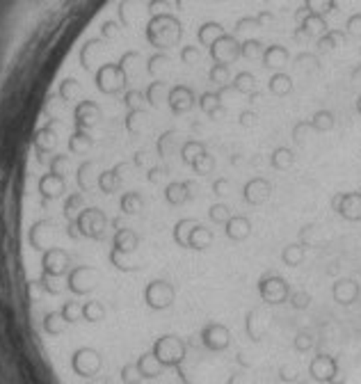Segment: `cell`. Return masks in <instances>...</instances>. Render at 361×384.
Returning <instances> with one entry per match:
<instances>
[{"label":"cell","instance_id":"2e32d148","mask_svg":"<svg viewBox=\"0 0 361 384\" xmlns=\"http://www.w3.org/2000/svg\"><path fill=\"white\" fill-rule=\"evenodd\" d=\"M270 165L279 172L290 169L292 165H295V151H292L290 147H277L270 156Z\"/></svg>","mask_w":361,"mask_h":384},{"label":"cell","instance_id":"484cf974","mask_svg":"<svg viewBox=\"0 0 361 384\" xmlns=\"http://www.w3.org/2000/svg\"><path fill=\"white\" fill-rule=\"evenodd\" d=\"M297 384H309V382H297Z\"/></svg>","mask_w":361,"mask_h":384},{"label":"cell","instance_id":"3957f363","mask_svg":"<svg viewBox=\"0 0 361 384\" xmlns=\"http://www.w3.org/2000/svg\"><path fill=\"white\" fill-rule=\"evenodd\" d=\"M179 156H181L183 165H188L194 172V174H199V176L213 174V172H215V165H218V160L208 151L206 142L197 140V138L185 140L181 144V149H179Z\"/></svg>","mask_w":361,"mask_h":384},{"label":"cell","instance_id":"d6986e66","mask_svg":"<svg viewBox=\"0 0 361 384\" xmlns=\"http://www.w3.org/2000/svg\"><path fill=\"white\" fill-rule=\"evenodd\" d=\"M288 302H290L292 309L304 311V309H309V304H311V295L307 291H292L290 297H288Z\"/></svg>","mask_w":361,"mask_h":384},{"label":"cell","instance_id":"7a4b0ae2","mask_svg":"<svg viewBox=\"0 0 361 384\" xmlns=\"http://www.w3.org/2000/svg\"><path fill=\"white\" fill-rule=\"evenodd\" d=\"M172 240L181 249H192V252H203L213 245L215 234L208 227L199 224L194 217H181L172 227Z\"/></svg>","mask_w":361,"mask_h":384},{"label":"cell","instance_id":"5b68a950","mask_svg":"<svg viewBox=\"0 0 361 384\" xmlns=\"http://www.w3.org/2000/svg\"><path fill=\"white\" fill-rule=\"evenodd\" d=\"M290 284L277 272H266L259 280V295L266 304H284L290 297Z\"/></svg>","mask_w":361,"mask_h":384},{"label":"cell","instance_id":"277c9868","mask_svg":"<svg viewBox=\"0 0 361 384\" xmlns=\"http://www.w3.org/2000/svg\"><path fill=\"white\" fill-rule=\"evenodd\" d=\"M309 380L318 384H345V378L341 376L338 359L331 354H316L309 364Z\"/></svg>","mask_w":361,"mask_h":384},{"label":"cell","instance_id":"8fae6325","mask_svg":"<svg viewBox=\"0 0 361 384\" xmlns=\"http://www.w3.org/2000/svg\"><path fill=\"white\" fill-rule=\"evenodd\" d=\"M361 295V286L350 280V277H343V280H336L331 284V297H334V302L341 304V306H353Z\"/></svg>","mask_w":361,"mask_h":384},{"label":"cell","instance_id":"6da1fadb","mask_svg":"<svg viewBox=\"0 0 361 384\" xmlns=\"http://www.w3.org/2000/svg\"><path fill=\"white\" fill-rule=\"evenodd\" d=\"M149 352H151V359H153L155 366H160L162 371L174 368L179 373V378L183 380V384H192L188 378L183 376V368H181L185 357H188V343H185L181 336H177V334L158 336Z\"/></svg>","mask_w":361,"mask_h":384},{"label":"cell","instance_id":"d4e9b609","mask_svg":"<svg viewBox=\"0 0 361 384\" xmlns=\"http://www.w3.org/2000/svg\"><path fill=\"white\" fill-rule=\"evenodd\" d=\"M355 110H357V114L361 117V94L357 96V101H355Z\"/></svg>","mask_w":361,"mask_h":384},{"label":"cell","instance_id":"52a82bcc","mask_svg":"<svg viewBox=\"0 0 361 384\" xmlns=\"http://www.w3.org/2000/svg\"><path fill=\"white\" fill-rule=\"evenodd\" d=\"M331 210L348 222H361V190L353 192H336L331 197Z\"/></svg>","mask_w":361,"mask_h":384},{"label":"cell","instance_id":"603a6c76","mask_svg":"<svg viewBox=\"0 0 361 384\" xmlns=\"http://www.w3.org/2000/svg\"><path fill=\"white\" fill-rule=\"evenodd\" d=\"M279 378H281V382H300V378H297V373L295 371H288L286 366H281V371H279Z\"/></svg>","mask_w":361,"mask_h":384},{"label":"cell","instance_id":"ba28073f","mask_svg":"<svg viewBox=\"0 0 361 384\" xmlns=\"http://www.w3.org/2000/svg\"><path fill=\"white\" fill-rule=\"evenodd\" d=\"M201 345L211 352H224L231 345V330L218 320H211L201 328Z\"/></svg>","mask_w":361,"mask_h":384},{"label":"cell","instance_id":"5bb4252c","mask_svg":"<svg viewBox=\"0 0 361 384\" xmlns=\"http://www.w3.org/2000/svg\"><path fill=\"white\" fill-rule=\"evenodd\" d=\"M300 124L304 126L307 131H314V133H329L334 131L336 126V114L323 108V110H316L311 114V119H300Z\"/></svg>","mask_w":361,"mask_h":384},{"label":"cell","instance_id":"4fadbf2b","mask_svg":"<svg viewBox=\"0 0 361 384\" xmlns=\"http://www.w3.org/2000/svg\"><path fill=\"white\" fill-rule=\"evenodd\" d=\"M224 236L233 243H242L251 236V220L247 215H231L227 222H224Z\"/></svg>","mask_w":361,"mask_h":384},{"label":"cell","instance_id":"30bf717a","mask_svg":"<svg viewBox=\"0 0 361 384\" xmlns=\"http://www.w3.org/2000/svg\"><path fill=\"white\" fill-rule=\"evenodd\" d=\"M272 195V184L266 176H251L245 186H242V201L247 206H261L266 204Z\"/></svg>","mask_w":361,"mask_h":384},{"label":"cell","instance_id":"9c48e42d","mask_svg":"<svg viewBox=\"0 0 361 384\" xmlns=\"http://www.w3.org/2000/svg\"><path fill=\"white\" fill-rule=\"evenodd\" d=\"M101 366H103L101 352L94 348H87V345L81 350H76L71 357V368L76 376H81V378H94L96 373L101 371Z\"/></svg>","mask_w":361,"mask_h":384},{"label":"cell","instance_id":"4316f807","mask_svg":"<svg viewBox=\"0 0 361 384\" xmlns=\"http://www.w3.org/2000/svg\"><path fill=\"white\" fill-rule=\"evenodd\" d=\"M359 190H361V188H359Z\"/></svg>","mask_w":361,"mask_h":384},{"label":"cell","instance_id":"7c38bea8","mask_svg":"<svg viewBox=\"0 0 361 384\" xmlns=\"http://www.w3.org/2000/svg\"><path fill=\"white\" fill-rule=\"evenodd\" d=\"M192 190H194L192 181H170V184L165 186L162 197L170 206H183L192 199Z\"/></svg>","mask_w":361,"mask_h":384},{"label":"cell","instance_id":"ac0fdd59","mask_svg":"<svg viewBox=\"0 0 361 384\" xmlns=\"http://www.w3.org/2000/svg\"><path fill=\"white\" fill-rule=\"evenodd\" d=\"M231 215H233L231 208H229V204H224V201H218V204L208 206V220L213 224H222L224 227V222H227Z\"/></svg>","mask_w":361,"mask_h":384},{"label":"cell","instance_id":"44dd1931","mask_svg":"<svg viewBox=\"0 0 361 384\" xmlns=\"http://www.w3.org/2000/svg\"><path fill=\"white\" fill-rule=\"evenodd\" d=\"M254 316H256V311H249L247 313V318H245V328H247V336H249V339L254 341V343H259L261 341V336L256 334V332H254Z\"/></svg>","mask_w":361,"mask_h":384},{"label":"cell","instance_id":"9a60e30c","mask_svg":"<svg viewBox=\"0 0 361 384\" xmlns=\"http://www.w3.org/2000/svg\"><path fill=\"white\" fill-rule=\"evenodd\" d=\"M292 90H295V83H292V76L277 69L275 73L270 76L268 80V92L272 96H277V99H286V96L292 94Z\"/></svg>","mask_w":361,"mask_h":384},{"label":"cell","instance_id":"8992f818","mask_svg":"<svg viewBox=\"0 0 361 384\" xmlns=\"http://www.w3.org/2000/svg\"><path fill=\"white\" fill-rule=\"evenodd\" d=\"M144 302L153 311L172 309L174 302H177V288L165 280H151L144 286Z\"/></svg>","mask_w":361,"mask_h":384},{"label":"cell","instance_id":"e0dca14e","mask_svg":"<svg viewBox=\"0 0 361 384\" xmlns=\"http://www.w3.org/2000/svg\"><path fill=\"white\" fill-rule=\"evenodd\" d=\"M304 256H307V245L290 243L284 247V252H281V261H284V265H288V268H297L302 261H304Z\"/></svg>","mask_w":361,"mask_h":384},{"label":"cell","instance_id":"cb8c5ba5","mask_svg":"<svg viewBox=\"0 0 361 384\" xmlns=\"http://www.w3.org/2000/svg\"><path fill=\"white\" fill-rule=\"evenodd\" d=\"M242 380H245V376H242V373H233V376H229L227 384H242Z\"/></svg>","mask_w":361,"mask_h":384},{"label":"cell","instance_id":"ffe728a7","mask_svg":"<svg viewBox=\"0 0 361 384\" xmlns=\"http://www.w3.org/2000/svg\"><path fill=\"white\" fill-rule=\"evenodd\" d=\"M314 345H316V341L309 332H300L295 339H292V348H295V352H309Z\"/></svg>","mask_w":361,"mask_h":384},{"label":"cell","instance_id":"7402d4cb","mask_svg":"<svg viewBox=\"0 0 361 384\" xmlns=\"http://www.w3.org/2000/svg\"><path fill=\"white\" fill-rule=\"evenodd\" d=\"M227 188H229V181L227 179H215V181H213V195H215V197H224V195H227V192H224Z\"/></svg>","mask_w":361,"mask_h":384}]
</instances>
